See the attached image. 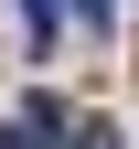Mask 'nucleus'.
Instances as JSON below:
<instances>
[{
	"mask_svg": "<svg viewBox=\"0 0 139 149\" xmlns=\"http://www.w3.org/2000/svg\"><path fill=\"white\" fill-rule=\"evenodd\" d=\"M75 149H128V139H118L107 117H86V128H75Z\"/></svg>",
	"mask_w": 139,
	"mask_h": 149,
	"instance_id": "obj_1",
	"label": "nucleus"
},
{
	"mask_svg": "<svg viewBox=\"0 0 139 149\" xmlns=\"http://www.w3.org/2000/svg\"><path fill=\"white\" fill-rule=\"evenodd\" d=\"M0 149H43V139H32V128H0Z\"/></svg>",
	"mask_w": 139,
	"mask_h": 149,
	"instance_id": "obj_2",
	"label": "nucleus"
}]
</instances>
